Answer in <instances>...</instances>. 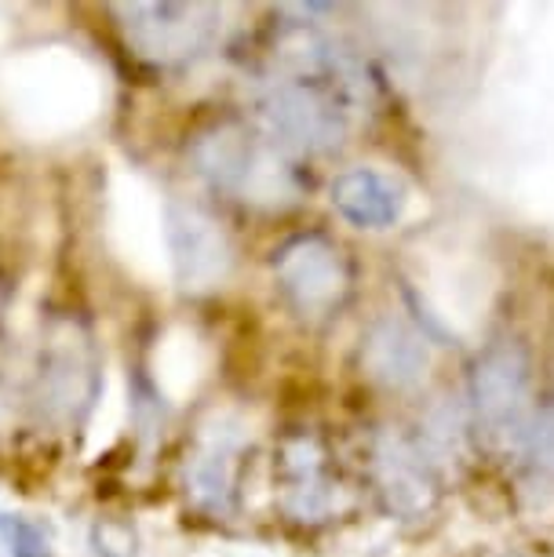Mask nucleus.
Returning a JSON list of instances; mask_svg holds the SVG:
<instances>
[{"instance_id": "1", "label": "nucleus", "mask_w": 554, "mask_h": 557, "mask_svg": "<svg viewBox=\"0 0 554 557\" xmlns=\"http://www.w3.org/2000/svg\"><path fill=\"white\" fill-rule=\"evenodd\" d=\"M194 172L216 194L253 208H288L303 197V178L285 150H278L256 124L216 121L186 146Z\"/></svg>"}, {"instance_id": "2", "label": "nucleus", "mask_w": 554, "mask_h": 557, "mask_svg": "<svg viewBox=\"0 0 554 557\" xmlns=\"http://www.w3.org/2000/svg\"><path fill=\"white\" fill-rule=\"evenodd\" d=\"M278 299L303 324H325L347 307L354 292L350 259L325 234H296L270 256Z\"/></svg>"}, {"instance_id": "3", "label": "nucleus", "mask_w": 554, "mask_h": 557, "mask_svg": "<svg viewBox=\"0 0 554 557\" xmlns=\"http://www.w3.org/2000/svg\"><path fill=\"white\" fill-rule=\"evenodd\" d=\"M102 391V361L85 324L56 321L40 343L34 401L59 426H77L96 408Z\"/></svg>"}, {"instance_id": "4", "label": "nucleus", "mask_w": 554, "mask_h": 557, "mask_svg": "<svg viewBox=\"0 0 554 557\" xmlns=\"http://www.w3.org/2000/svg\"><path fill=\"white\" fill-rule=\"evenodd\" d=\"M118 26L135 55L150 66L172 70L208 55L223 29V8L216 4H175V0H135V4H113Z\"/></svg>"}, {"instance_id": "5", "label": "nucleus", "mask_w": 554, "mask_h": 557, "mask_svg": "<svg viewBox=\"0 0 554 557\" xmlns=\"http://www.w3.org/2000/svg\"><path fill=\"white\" fill-rule=\"evenodd\" d=\"M470 412L478 434L493 445L515 448L529 441L532 423V361L526 346L515 339H496L475 361L470 372Z\"/></svg>"}, {"instance_id": "6", "label": "nucleus", "mask_w": 554, "mask_h": 557, "mask_svg": "<svg viewBox=\"0 0 554 557\" xmlns=\"http://www.w3.org/2000/svg\"><path fill=\"white\" fill-rule=\"evenodd\" d=\"M164 240H169L175 285L183 292L223 288L234 270V245L212 212L190 201H169L164 205Z\"/></svg>"}, {"instance_id": "7", "label": "nucleus", "mask_w": 554, "mask_h": 557, "mask_svg": "<svg viewBox=\"0 0 554 557\" xmlns=\"http://www.w3.org/2000/svg\"><path fill=\"white\" fill-rule=\"evenodd\" d=\"M245 426L226 416H216L201 426L190 456H186V496L208 513H230L237 503L245 462Z\"/></svg>"}, {"instance_id": "8", "label": "nucleus", "mask_w": 554, "mask_h": 557, "mask_svg": "<svg viewBox=\"0 0 554 557\" xmlns=\"http://www.w3.org/2000/svg\"><path fill=\"white\" fill-rule=\"evenodd\" d=\"M281 510L292 521H325L340 503V481L332 478L329 451L313 437H288L278 459Z\"/></svg>"}, {"instance_id": "9", "label": "nucleus", "mask_w": 554, "mask_h": 557, "mask_svg": "<svg viewBox=\"0 0 554 557\" xmlns=\"http://www.w3.org/2000/svg\"><path fill=\"white\" fill-rule=\"evenodd\" d=\"M332 208L358 230H391L405 215V186L380 168H347L332 178Z\"/></svg>"}, {"instance_id": "10", "label": "nucleus", "mask_w": 554, "mask_h": 557, "mask_svg": "<svg viewBox=\"0 0 554 557\" xmlns=\"http://www.w3.org/2000/svg\"><path fill=\"white\" fill-rule=\"evenodd\" d=\"M372 459H376L380 492L391 499L394 510L423 513L431 507V496H434L431 462L423 459V451L413 437H405L402 430H383V434L376 437Z\"/></svg>"}, {"instance_id": "11", "label": "nucleus", "mask_w": 554, "mask_h": 557, "mask_svg": "<svg viewBox=\"0 0 554 557\" xmlns=\"http://www.w3.org/2000/svg\"><path fill=\"white\" fill-rule=\"evenodd\" d=\"M365 372L376 383L391 386V391H409L423 380L427 364H431V350L420 339V332L409 329L398 318H383L372 324V332L365 335Z\"/></svg>"}, {"instance_id": "12", "label": "nucleus", "mask_w": 554, "mask_h": 557, "mask_svg": "<svg viewBox=\"0 0 554 557\" xmlns=\"http://www.w3.org/2000/svg\"><path fill=\"white\" fill-rule=\"evenodd\" d=\"M0 543L8 557H56L48 529L26 513H0Z\"/></svg>"}, {"instance_id": "13", "label": "nucleus", "mask_w": 554, "mask_h": 557, "mask_svg": "<svg viewBox=\"0 0 554 557\" xmlns=\"http://www.w3.org/2000/svg\"><path fill=\"white\" fill-rule=\"evenodd\" d=\"M88 540L96 557H139V535L124 518H96Z\"/></svg>"}, {"instance_id": "14", "label": "nucleus", "mask_w": 554, "mask_h": 557, "mask_svg": "<svg viewBox=\"0 0 554 557\" xmlns=\"http://www.w3.org/2000/svg\"><path fill=\"white\" fill-rule=\"evenodd\" d=\"M510 557H526V554H510Z\"/></svg>"}]
</instances>
